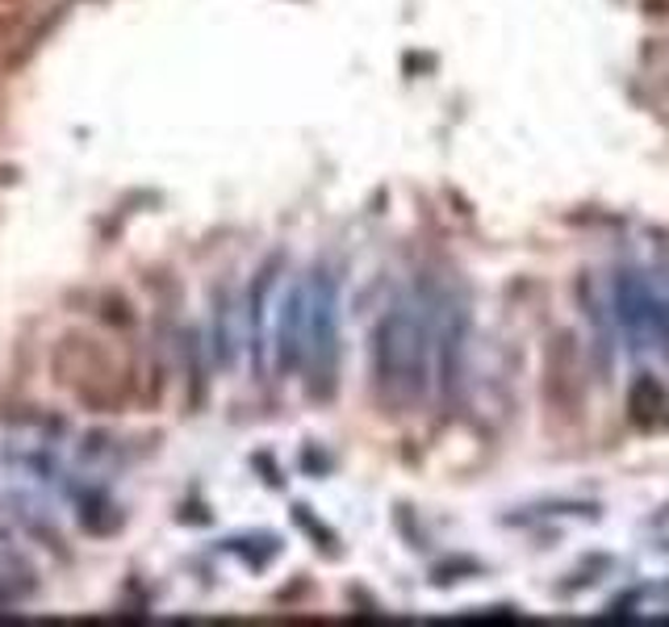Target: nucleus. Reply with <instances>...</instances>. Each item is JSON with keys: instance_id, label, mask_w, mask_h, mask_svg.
Listing matches in <instances>:
<instances>
[{"instance_id": "obj_1", "label": "nucleus", "mask_w": 669, "mask_h": 627, "mask_svg": "<svg viewBox=\"0 0 669 627\" xmlns=\"http://www.w3.org/2000/svg\"><path fill=\"white\" fill-rule=\"evenodd\" d=\"M427 310V301L402 297L373 327V389L390 415L418 410L436 381V322Z\"/></svg>"}, {"instance_id": "obj_2", "label": "nucleus", "mask_w": 669, "mask_h": 627, "mask_svg": "<svg viewBox=\"0 0 669 627\" xmlns=\"http://www.w3.org/2000/svg\"><path fill=\"white\" fill-rule=\"evenodd\" d=\"M51 373L63 389H72L92 410H118L130 397V376L118 364V355L84 331L63 334L51 355Z\"/></svg>"}, {"instance_id": "obj_7", "label": "nucleus", "mask_w": 669, "mask_h": 627, "mask_svg": "<svg viewBox=\"0 0 669 627\" xmlns=\"http://www.w3.org/2000/svg\"><path fill=\"white\" fill-rule=\"evenodd\" d=\"M272 268L276 264H268V268L255 276V285H251V348H255V369H264V301H268V285H272Z\"/></svg>"}, {"instance_id": "obj_4", "label": "nucleus", "mask_w": 669, "mask_h": 627, "mask_svg": "<svg viewBox=\"0 0 669 627\" xmlns=\"http://www.w3.org/2000/svg\"><path fill=\"white\" fill-rule=\"evenodd\" d=\"M540 397L557 418H578L585 406V364L582 343L573 331H557L544 348Z\"/></svg>"}, {"instance_id": "obj_6", "label": "nucleus", "mask_w": 669, "mask_h": 627, "mask_svg": "<svg viewBox=\"0 0 669 627\" xmlns=\"http://www.w3.org/2000/svg\"><path fill=\"white\" fill-rule=\"evenodd\" d=\"M627 415L636 427L645 431H657V427H669V389L657 381V376H640L627 394Z\"/></svg>"}, {"instance_id": "obj_3", "label": "nucleus", "mask_w": 669, "mask_h": 627, "mask_svg": "<svg viewBox=\"0 0 669 627\" xmlns=\"http://www.w3.org/2000/svg\"><path fill=\"white\" fill-rule=\"evenodd\" d=\"M301 373L310 397L327 402L339 381V285L327 268L306 276V348H301Z\"/></svg>"}, {"instance_id": "obj_5", "label": "nucleus", "mask_w": 669, "mask_h": 627, "mask_svg": "<svg viewBox=\"0 0 669 627\" xmlns=\"http://www.w3.org/2000/svg\"><path fill=\"white\" fill-rule=\"evenodd\" d=\"M301 348H306V280H297L281 306L276 322V364L281 373H301Z\"/></svg>"}, {"instance_id": "obj_8", "label": "nucleus", "mask_w": 669, "mask_h": 627, "mask_svg": "<svg viewBox=\"0 0 669 627\" xmlns=\"http://www.w3.org/2000/svg\"><path fill=\"white\" fill-rule=\"evenodd\" d=\"M30 25V0H0V42L18 38Z\"/></svg>"}]
</instances>
